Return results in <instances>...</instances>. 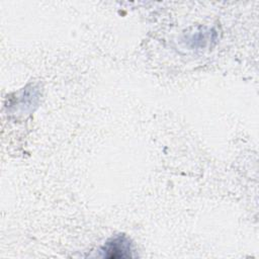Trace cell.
I'll return each instance as SVG.
<instances>
[{"label":"cell","instance_id":"cell-1","mask_svg":"<svg viewBox=\"0 0 259 259\" xmlns=\"http://www.w3.org/2000/svg\"><path fill=\"white\" fill-rule=\"evenodd\" d=\"M104 257L128 258L132 257V244L125 236H116L109 240L102 249Z\"/></svg>","mask_w":259,"mask_h":259}]
</instances>
